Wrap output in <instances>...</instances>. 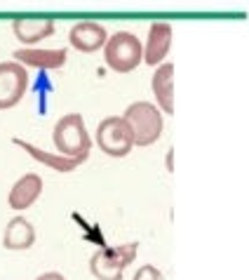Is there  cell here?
Masks as SVG:
<instances>
[{
    "label": "cell",
    "instance_id": "cell-3",
    "mask_svg": "<svg viewBox=\"0 0 249 280\" xmlns=\"http://www.w3.org/2000/svg\"><path fill=\"white\" fill-rule=\"evenodd\" d=\"M125 120L134 132V144L136 146H151L160 139L164 128L162 111L151 101H134L125 111Z\"/></svg>",
    "mask_w": 249,
    "mask_h": 280
},
{
    "label": "cell",
    "instance_id": "cell-13",
    "mask_svg": "<svg viewBox=\"0 0 249 280\" xmlns=\"http://www.w3.org/2000/svg\"><path fill=\"white\" fill-rule=\"evenodd\" d=\"M33 240H36V231H33V226L24 217H17V219H12L7 224L5 238H3L7 250H29L33 245Z\"/></svg>",
    "mask_w": 249,
    "mask_h": 280
},
{
    "label": "cell",
    "instance_id": "cell-7",
    "mask_svg": "<svg viewBox=\"0 0 249 280\" xmlns=\"http://www.w3.org/2000/svg\"><path fill=\"white\" fill-rule=\"evenodd\" d=\"M68 40L75 49L85 52V55H92V52H99L103 49L106 40H108V31L103 29L97 21H80L71 29L68 33Z\"/></svg>",
    "mask_w": 249,
    "mask_h": 280
},
{
    "label": "cell",
    "instance_id": "cell-6",
    "mask_svg": "<svg viewBox=\"0 0 249 280\" xmlns=\"http://www.w3.org/2000/svg\"><path fill=\"white\" fill-rule=\"evenodd\" d=\"M29 87V73L19 61L0 64V109H12L21 101Z\"/></svg>",
    "mask_w": 249,
    "mask_h": 280
},
{
    "label": "cell",
    "instance_id": "cell-1",
    "mask_svg": "<svg viewBox=\"0 0 249 280\" xmlns=\"http://www.w3.org/2000/svg\"><path fill=\"white\" fill-rule=\"evenodd\" d=\"M52 141H54L57 151L61 156H68V158H78L85 163L87 156H90L92 148V139L87 134L85 120L80 113H66L59 122L54 125V132H52Z\"/></svg>",
    "mask_w": 249,
    "mask_h": 280
},
{
    "label": "cell",
    "instance_id": "cell-14",
    "mask_svg": "<svg viewBox=\"0 0 249 280\" xmlns=\"http://www.w3.org/2000/svg\"><path fill=\"white\" fill-rule=\"evenodd\" d=\"M17 144H19L21 148H26V151H29L36 160L45 163L47 167H52V170H57V172H73L75 167H78V165L82 163V160H78V158H68V156H61V153H47V151H40V148L31 146V144H26V141H21V139H19Z\"/></svg>",
    "mask_w": 249,
    "mask_h": 280
},
{
    "label": "cell",
    "instance_id": "cell-12",
    "mask_svg": "<svg viewBox=\"0 0 249 280\" xmlns=\"http://www.w3.org/2000/svg\"><path fill=\"white\" fill-rule=\"evenodd\" d=\"M19 64H29L38 68H59L66 64V49H19L17 55Z\"/></svg>",
    "mask_w": 249,
    "mask_h": 280
},
{
    "label": "cell",
    "instance_id": "cell-15",
    "mask_svg": "<svg viewBox=\"0 0 249 280\" xmlns=\"http://www.w3.org/2000/svg\"><path fill=\"white\" fill-rule=\"evenodd\" d=\"M134 280H164V275L160 273L155 266L146 264V266H141L136 273H134Z\"/></svg>",
    "mask_w": 249,
    "mask_h": 280
},
{
    "label": "cell",
    "instance_id": "cell-2",
    "mask_svg": "<svg viewBox=\"0 0 249 280\" xmlns=\"http://www.w3.org/2000/svg\"><path fill=\"white\" fill-rule=\"evenodd\" d=\"M103 61L116 73H129L144 61V45L129 31H118L103 45Z\"/></svg>",
    "mask_w": 249,
    "mask_h": 280
},
{
    "label": "cell",
    "instance_id": "cell-9",
    "mask_svg": "<svg viewBox=\"0 0 249 280\" xmlns=\"http://www.w3.org/2000/svg\"><path fill=\"white\" fill-rule=\"evenodd\" d=\"M151 87H153V94H155V101H158L160 111L172 116L174 113V66H172L170 61L160 64L155 68Z\"/></svg>",
    "mask_w": 249,
    "mask_h": 280
},
{
    "label": "cell",
    "instance_id": "cell-4",
    "mask_svg": "<svg viewBox=\"0 0 249 280\" xmlns=\"http://www.w3.org/2000/svg\"><path fill=\"white\" fill-rule=\"evenodd\" d=\"M139 245L136 243H125L116 247H101L94 252L90 259V271L97 280H120L127 264L136 259Z\"/></svg>",
    "mask_w": 249,
    "mask_h": 280
},
{
    "label": "cell",
    "instance_id": "cell-11",
    "mask_svg": "<svg viewBox=\"0 0 249 280\" xmlns=\"http://www.w3.org/2000/svg\"><path fill=\"white\" fill-rule=\"evenodd\" d=\"M12 29H14V36H17L21 43L36 45L54 33V21H52V19H43V17L17 19Z\"/></svg>",
    "mask_w": 249,
    "mask_h": 280
},
{
    "label": "cell",
    "instance_id": "cell-16",
    "mask_svg": "<svg viewBox=\"0 0 249 280\" xmlns=\"http://www.w3.org/2000/svg\"><path fill=\"white\" fill-rule=\"evenodd\" d=\"M36 280H66L61 273H54V271H49V273H43V275H38Z\"/></svg>",
    "mask_w": 249,
    "mask_h": 280
},
{
    "label": "cell",
    "instance_id": "cell-8",
    "mask_svg": "<svg viewBox=\"0 0 249 280\" xmlns=\"http://www.w3.org/2000/svg\"><path fill=\"white\" fill-rule=\"evenodd\" d=\"M172 47V26L164 21H155L148 29V40L144 45V61L151 66H160Z\"/></svg>",
    "mask_w": 249,
    "mask_h": 280
},
{
    "label": "cell",
    "instance_id": "cell-5",
    "mask_svg": "<svg viewBox=\"0 0 249 280\" xmlns=\"http://www.w3.org/2000/svg\"><path fill=\"white\" fill-rule=\"evenodd\" d=\"M97 146L110 158H125L129 156L134 144V132L125 116L103 118L97 128Z\"/></svg>",
    "mask_w": 249,
    "mask_h": 280
},
{
    "label": "cell",
    "instance_id": "cell-10",
    "mask_svg": "<svg viewBox=\"0 0 249 280\" xmlns=\"http://www.w3.org/2000/svg\"><path fill=\"white\" fill-rule=\"evenodd\" d=\"M40 193H43V179L31 172V174H24L14 184L7 200H10V207H14V210H26L40 198Z\"/></svg>",
    "mask_w": 249,
    "mask_h": 280
}]
</instances>
